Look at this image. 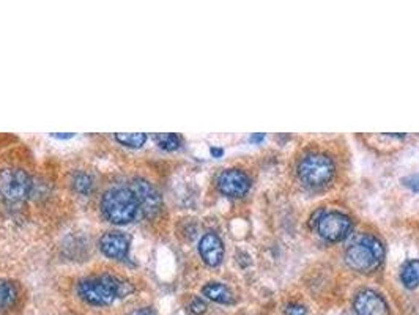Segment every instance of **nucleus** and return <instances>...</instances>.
I'll return each instance as SVG.
<instances>
[{
    "mask_svg": "<svg viewBox=\"0 0 419 315\" xmlns=\"http://www.w3.org/2000/svg\"><path fill=\"white\" fill-rule=\"evenodd\" d=\"M133 292L134 287L129 282L120 281L114 276L84 279L78 285L79 296L92 306H109L118 298H127Z\"/></svg>",
    "mask_w": 419,
    "mask_h": 315,
    "instance_id": "nucleus-1",
    "label": "nucleus"
},
{
    "mask_svg": "<svg viewBox=\"0 0 419 315\" xmlns=\"http://www.w3.org/2000/svg\"><path fill=\"white\" fill-rule=\"evenodd\" d=\"M101 208L112 224H129L136 219L140 206L134 193L129 188H112L101 199Z\"/></svg>",
    "mask_w": 419,
    "mask_h": 315,
    "instance_id": "nucleus-2",
    "label": "nucleus"
},
{
    "mask_svg": "<svg viewBox=\"0 0 419 315\" xmlns=\"http://www.w3.org/2000/svg\"><path fill=\"white\" fill-rule=\"evenodd\" d=\"M385 248L382 241L374 235H363L359 240L347 249L345 259L348 267L359 273H371L383 262Z\"/></svg>",
    "mask_w": 419,
    "mask_h": 315,
    "instance_id": "nucleus-3",
    "label": "nucleus"
},
{
    "mask_svg": "<svg viewBox=\"0 0 419 315\" xmlns=\"http://www.w3.org/2000/svg\"><path fill=\"white\" fill-rule=\"evenodd\" d=\"M334 162L331 158L320 153L304 156L298 164V177L309 188H323L334 177Z\"/></svg>",
    "mask_w": 419,
    "mask_h": 315,
    "instance_id": "nucleus-4",
    "label": "nucleus"
},
{
    "mask_svg": "<svg viewBox=\"0 0 419 315\" xmlns=\"http://www.w3.org/2000/svg\"><path fill=\"white\" fill-rule=\"evenodd\" d=\"M34 182L23 169H7L0 173V195L10 204H19L29 197Z\"/></svg>",
    "mask_w": 419,
    "mask_h": 315,
    "instance_id": "nucleus-5",
    "label": "nucleus"
},
{
    "mask_svg": "<svg viewBox=\"0 0 419 315\" xmlns=\"http://www.w3.org/2000/svg\"><path fill=\"white\" fill-rule=\"evenodd\" d=\"M353 229V221L341 211H330L323 213L317 221V232L325 241L339 243L350 235Z\"/></svg>",
    "mask_w": 419,
    "mask_h": 315,
    "instance_id": "nucleus-6",
    "label": "nucleus"
},
{
    "mask_svg": "<svg viewBox=\"0 0 419 315\" xmlns=\"http://www.w3.org/2000/svg\"><path fill=\"white\" fill-rule=\"evenodd\" d=\"M129 189L134 193L140 210L144 211L147 218H155V216L160 213L162 208V199L150 182L144 180V178H136Z\"/></svg>",
    "mask_w": 419,
    "mask_h": 315,
    "instance_id": "nucleus-7",
    "label": "nucleus"
},
{
    "mask_svg": "<svg viewBox=\"0 0 419 315\" xmlns=\"http://www.w3.org/2000/svg\"><path fill=\"white\" fill-rule=\"evenodd\" d=\"M217 189L227 197H243L251 189V178L246 172L239 169L222 171L217 177Z\"/></svg>",
    "mask_w": 419,
    "mask_h": 315,
    "instance_id": "nucleus-8",
    "label": "nucleus"
},
{
    "mask_svg": "<svg viewBox=\"0 0 419 315\" xmlns=\"http://www.w3.org/2000/svg\"><path fill=\"white\" fill-rule=\"evenodd\" d=\"M356 315H389L385 298L374 290L359 292L353 301Z\"/></svg>",
    "mask_w": 419,
    "mask_h": 315,
    "instance_id": "nucleus-9",
    "label": "nucleus"
},
{
    "mask_svg": "<svg viewBox=\"0 0 419 315\" xmlns=\"http://www.w3.org/2000/svg\"><path fill=\"white\" fill-rule=\"evenodd\" d=\"M199 254L208 267H217L224 259V244L215 232H208L200 238Z\"/></svg>",
    "mask_w": 419,
    "mask_h": 315,
    "instance_id": "nucleus-10",
    "label": "nucleus"
},
{
    "mask_svg": "<svg viewBox=\"0 0 419 315\" xmlns=\"http://www.w3.org/2000/svg\"><path fill=\"white\" fill-rule=\"evenodd\" d=\"M100 249L109 259L125 260L128 257L129 240L122 232H106L100 238Z\"/></svg>",
    "mask_w": 419,
    "mask_h": 315,
    "instance_id": "nucleus-11",
    "label": "nucleus"
},
{
    "mask_svg": "<svg viewBox=\"0 0 419 315\" xmlns=\"http://www.w3.org/2000/svg\"><path fill=\"white\" fill-rule=\"evenodd\" d=\"M204 296L208 298V300L219 303V304H233L235 303V296H233L232 290L228 289L226 284L222 282H208V284L204 285L202 289Z\"/></svg>",
    "mask_w": 419,
    "mask_h": 315,
    "instance_id": "nucleus-12",
    "label": "nucleus"
},
{
    "mask_svg": "<svg viewBox=\"0 0 419 315\" xmlns=\"http://www.w3.org/2000/svg\"><path fill=\"white\" fill-rule=\"evenodd\" d=\"M400 279L407 289H416L419 285V260L413 259L405 262L400 271Z\"/></svg>",
    "mask_w": 419,
    "mask_h": 315,
    "instance_id": "nucleus-13",
    "label": "nucleus"
},
{
    "mask_svg": "<svg viewBox=\"0 0 419 315\" xmlns=\"http://www.w3.org/2000/svg\"><path fill=\"white\" fill-rule=\"evenodd\" d=\"M18 300V289L13 282L0 281V311L12 307Z\"/></svg>",
    "mask_w": 419,
    "mask_h": 315,
    "instance_id": "nucleus-14",
    "label": "nucleus"
},
{
    "mask_svg": "<svg viewBox=\"0 0 419 315\" xmlns=\"http://www.w3.org/2000/svg\"><path fill=\"white\" fill-rule=\"evenodd\" d=\"M120 145L129 146V149H140L149 139V135L144 133H131V134H116L114 135Z\"/></svg>",
    "mask_w": 419,
    "mask_h": 315,
    "instance_id": "nucleus-15",
    "label": "nucleus"
},
{
    "mask_svg": "<svg viewBox=\"0 0 419 315\" xmlns=\"http://www.w3.org/2000/svg\"><path fill=\"white\" fill-rule=\"evenodd\" d=\"M153 139H155L156 145H160V149L166 150V151H173V150L180 149V145H182V138H180L178 134H173V133L156 134Z\"/></svg>",
    "mask_w": 419,
    "mask_h": 315,
    "instance_id": "nucleus-16",
    "label": "nucleus"
},
{
    "mask_svg": "<svg viewBox=\"0 0 419 315\" xmlns=\"http://www.w3.org/2000/svg\"><path fill=\"white\" fill-rule=\"evenodd\" d=\"M73 188L76 193L87 195L94 191V178L85 172H78L73 178Z\"/></svg>",
    "mask_w": 419,
    "mask_h": 315,
    "instance_id": "nucleus-17",
    "label": "nucleus"
},
{
    "mask_svg": "<svg viewBox=\"0 0 419 315\" xmlns=\"http://www.w3.org/2000/svg\"><path fill=\"white\" fill-rule=\"evenodd\" d=\"M189 309H191L193 314L200 315L206 311V303L202 300V298L197 296V298H194L191 304H189Z\"/></svg>",
    "mask_w": 419,
    "mask_h": 315,
    "instance_id": "nucleus-18",
    "label": "nucleus"
},
{
    "mask_svg": "<svg viewBox=\"0 0 419 315\" xmlns=\"http://www.w3.org/2000/svg\"><path fill=\"white\" fill-rule=\"evenodd\" d=\"M404 184L407 188H410L411 191H415V193H419V173H415V175H410V177H407V178H404Z\"/></svg>",
    "mask_w": 419,
    "mask_h": 315,
    "instance_id": "nucleus-19",
    "label": "nucleus"
},
{
    "mask_svg": "<svg viewBox=\"0 0 419 315\" xmlns=\"http://www.w3.org/2000/svg\"><path fill=\"white\" fill-rule=\"evenodd\" d=\"M286 312L288 315H306L308 314V309L304 307V306H301V304L293 303V304H288L287 309H286Z\"/></svg>",
    "mask_w": 419,
    "mask_h": 315,
    "instance_id": "nucleus-20",
    "label": "nucleus"
},
{
    "mask_svg": "<svg viewBox=\"0 0 419 315\" xmlns=\"http://www.w3.org/2000/svg\"><path fill=\"white\" fill-rule=\"evenodd\" d=\"M129 315H156V312L151 307H140L136 309V311H133Z\"/></svg>",
    "mask_w": 419,
    "mask_h": 315,
    "instance_id": "nucleus-21",
    "label": "nucleus"
},
{
    "mask_svg": "<svg viewBox=\"0 0 419 315\" xmlns=\"http://www.w3.org/2000/svg\"><path fill=\"white\" fill-rule=\"evenodd\" d=\"M264 139H265V134H264V133H260V134H253L251 138H249V140H251V142H255V144L262 142Z\"/></svg>",
    "mask_w": 419,
    "mask_h": 315,
    "instance_id": "nucleus-22",
    "label": "nucleus"
},
{
    "mask_svg": "<svg viewBox=\"0 0 419 315\" xmlns=\"http://www.w3.org/2000/svg\"><path fill=\"white\" fill-rule=\"evenodd\" d=\"M210 153L213 155L215 158H221L222 155H224V150H222V149H216V146H213V149L210 150Z\"/></svg>",
    "mask_w": 419,
    "mask_h": 315,
    "instance_id": "nucleus-23",
    "label": "nucleus"
},
{
    "mask_svg": "<svg viewBox=\"0 0 419 315\" xmlns=\"http://www.w3.org/2000/svg\"><path fill=\"white\" fill-rule=\"evenodd\" d=\"M52 135L57 139H72V138H74V134H52Z\"/></svg>",
    "mask_w": 419,
    "mask_h": 315,
    "instance_id": "nucleus-24",
    "label": "nucleus"
}]
</instances>
